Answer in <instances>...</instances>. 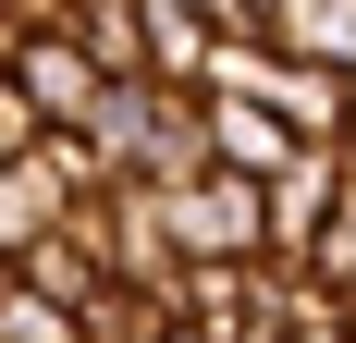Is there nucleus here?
Here are the masks:
<instances>
[{"label": "nucleus", "mask_w": 356, "mask_h": 343, "mask_svg": "<svg viewBox=\"0 0 356 343\" xmlns=\"http://www.w3.org/2000/svg\"><path fill=\"white\" fill-rule=\"evenodd\" d=\"M0 86H13V110H25L37 135H86V123H99V99H111V74L86 62V37H13Z\"/></svg>", "instance_id": "nucleus-1"}, {"label": "nucleus", "mask_w": 356, "mask_h": 343, "mask_svg": "<svg viewBox=\"0 0 356 343\" xmlns=\"http://www.w3.org/2000/svg\"><path fill=\"white\" fill-rule=\"evenodd\" d=\"M344 196H356V147H307V160L270 184V270H295V258L320 245V221H332Z\"/></svg>", "instance_id": "nucleus-2"}, {"label": "nucleus", "mask_w": 356, "mask_h": 343, "mask_svg": "<svg viewBox=\"0 0 356 343\" xmlns=\"http://www.w3.org/2000/svg\"><path fill=\"white\" fill-rule=\"evenodd\" d=\"M295 160H307V135H295L283 110H258V99H209V172H246V184H283Z\"/></svg>", "instance_id": "nucleus-3"}, {"label": "nucleus", "mask_w": 356, "mask_h": 343, "mask_svg": "<svg viewBox=\"0 0 356 343\" xmlns=\"http://www.w3.org/2000/svg\"><path fill=\"white\" fill-rule=\"evenodd\" d=\"M13 282H25L37 307H62V319H86V307L111 294V258L86 245V221H62L49 245H25V258H13Z\"/></svg>", "instance_id": "nucleus-4"}, {"label": "nucleus", "mask_w": 356, "mask_h": 343, "mask_svg": "<svg viewBox=\"0 0 356 343\" xmlns=\"http://www.w3.org/2000/svg\"><path fill=\"white\" fill-rule=\"evenodd\" d=\"M62 221H74L62 172L37 160V147H25V160H0V258H25V245H49Z\"/></svg>", "instance_id": "nucleus-5"}, {"label": "nucleus", "mask_w": 356, "mask_h": 343, "mask_svg": "<svg viewBox=\"0 0 356 343\" xmlns=\"http://www.w3.org/2000/svg\"><path fill=\"white\" fill-rule=\"evenodd\" d=\"M0 343H86V319H62V307H37L25 282H13V307H0Z\"/></svg>", "instance_id": "nucleus-6"}, {"label": "nucleus", "mask_w": 356, "mask_h": 343, "mask_svg": "<svg viewBox=\"0 0 356 343\" xmlns=\"http://www.w3.org/2000/svg\"><path fill=\"white\" fill-rule=\"evenodd\" d=\"M270 12H295V0H246V37H258V25H270Z\"/></svg>", "instance_id": "nucleus-7"}, {"label": "nucleus", "mask_w": 356, "mask_h": 343, "mask_svg": "<svg viewBox=\"0 0 356 343\" xmlns=\"http://www.w3.org/2000/svg\"><path fill=\"white\" fill-rule=\"evenodd\" d=\"M0 62H13V0H0Z\"/></svg>", "instance_id": "nucleus-8"}, {"label": "nucleus", "mask_w": 356, "mask_h": 343, "mask_svg": "<svg viewBox=\"0 0 356 343\" xmlns=\"http://www.w3.org/2000/svg\"><path fill=\"white\" fill-rule=\"evenodd\" d=\"M160 343H209V331H184V319H172V331H160Z\"/></svg>", "instance_id": "nucleus-9"}, {"label": "nucleus", "mask_w": 356, "mask_h": 343, "mask_svg": "<svg viewBox=\"0 0 356 343\" xmlns=\"http://www.w3.org/2000/svg\"><path fill=\"white\" fill-rule=\"evenodd\" d=\"M0 307H13V258H0Z\"/></svg>", "instance_id": "nucleus-10"}, {"label": "nucleus", "mask_w": 356, "mask_h": 343, "mask_svg": "<svg viewBox=\"0 0 356 343\" xmlns=\"http://www.w3.org/2000/svg\"><path fill=\"white\" fill-rule=\"evenodd\" d=\"M344 99H356V62H344Z\"/></svg>", "instance_id": "nucleus-11"}]
</instances>
